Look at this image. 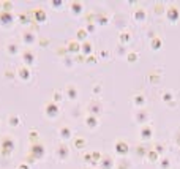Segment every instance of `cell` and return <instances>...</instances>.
<instances>
[{
  "label": "cell",
  "instance_id": "6da1fadb",
  "mask_svg": "<svg viewBox=\"0 0 180 169\" xmlns=\"http://www.w3.org/2000/svg\"><path fill=\"white\" fill-rule=\"evenodd\" d=\"M166 19L171 25H175L180 19V11H178V8L175 5H171L166 8Z\"/></svg>",
  "mask_w": 180,
  "mask_h": 169
},
{
  "label": "cell",
  "instance_id": "7a4b0ae2",
  "mask_svg": "<svg viewBox=\"0 0 180 169\" xmlns=\"http://www.w3.org/2000/svg\"><path fill=\"white\" fill-rule=\"evenodd\" d=\"M149 119H150V111H147L145 108L144 109H138L134 112V122H136V123H139V125H142V127L147 125Z\"/></svg>",
  "mask_w": 180,
  "mask_h": 169
},
{
  "label": "cell",
  "instance_id": "3957f363",
  "mask_svg": "<svg viewBox=\"0 0 180 169\" xmlns=\"http://www.w3.org/2000/svg\"><path fill=\"white\" fill-rule=\"evenodd\" d=\"M139 138L142 142H149V141L153 138V128H152L150 125H144L141 128V133H139Z\"/></svg>",
  "mask_w": 180,
  "mask_h": 169
},
{
  "label": "cell",
  "instance_id": "277c9868",
  "mask_svg": "<svg viewBox=\"0 0 180 169\" xmlns=\"http://www.w3.org/2000/svg\"><path fill=\"white\" fill-rule=\"evenodd\" d=\"M133 19H134L138 24H144L145 21H147V13H145V10L144 8H136V11L133 13Z\"/></svg>",
  "mask_w": 180,
  "mask_h": 169
},
{
  "label": "cell",
  "instance_id": "5b68a950",
  "mask_svg": "<svg viewBox=\"0 0 180 169\" xmlns=\"http://www.w3.org/2000/svg\"><path fill=\"white\" fill-rule=\"evenodd\" d=\"M116 152L120 156H127L128 152H130V145L125 142V141H117L116 142Z\"/></svg>",
  "mask_w": 180,
  "mask_h": 169
},
{
  "label": "cell",
  "instance_id": "8992f818",
  "mask_svg": "<svg viewBox=\"0 0 180 169\" xmlns=\"http://www.w3.org/2000/svg\"><path fill=\"white\" fill-rule=\"evenodd\" d=\"M145 103H147V98H145L144 93H136V95L133 97V105H134L138 109H144Z\"/></svg>",
  "mask_w": 180,
  "mask_h": 169
},
{
  "label": "cell",
  "instance_id": "52a82bcc",
  "mask_svg": "<svg viewBox=\"0 0 180 169\" xmlns=\"http://www.w3.org/2000/svg\"><path fill=\"white\" fill-rule=\"evenodd\" d=\"M161 48H163V40L160 36H153L150 40V49L153 52H158V51H161Z\"/></svg>",
  "mask_w": 180,
  "mask_h": 169
},
{
  "label": "cell",
  "instance_id": "ba28073f",
  "mask_svg": "<svg viewBox=\"0 0 180 169\" xmlns=\"http://www.w3.org/2000/svg\"><path fill=\"white\" fill-rule=\"evenodd\" d=\"M145 155H147L149 163H158V161H160V158H161V156L155 152V150H149V152H147Z\"/></svg>",
  "mask_w": 180,
  "mask_h": 169
},
{
  "label": "cell",
  "instance_id": "9c48e42d",
  "mask_svg": "<svg viewBox=\"0 0 180 169\" xmlns=\"http://www.w3.org/2000/svg\"><path fill=\"white\" fill-rule=\"evenodd\" d=\"M158 164H160V169H169L171 167V160L167 156H161Z\"/></svg>",
  "mask_w": 180,
  "mask_h": 169
},
{
  "label": "cell",
  "instance_id": "30bf717a",
  "mask_svg": "<svg viewBox=\"0 0 180 169\" xmlns=\"http://www.w3.org/2000/svg\"><path fill=\"white\" fill-rule=\"evenodd\" d=\"M161 100H163V101L166 103V105H169L171 101H174V93L167 90V92H164L163 95H161Z\"/></svg>",
  "mask_w": 180,
  "mask_h": 169
},
{
  "label": "cell",
  "instance_id": "8fae6325",
  "mask_svg": "<svg viewBox=\"0 0 180 169\" xmlns=\"http://www.w3.org/2000/svg\"><path fill=\"white\" fill-rule=\"evenodd\" d=\"M138 59H139V54H138V52H130V54H128V57H127V60H128L130 63L138 62Z\"/></svg>",
  "mask_w": 180,
  "mask_h": 169
},
{
  "label": "cell",
  "instance_id": "7c38bea8",
  "mask_svg": "<svg viewBox=\"0 0 180 169\" xmlns=\"http://www.w3.org/2000/svg\"><path fill=\"white\" fill-rule=\"evenodd\" d=\"M155 152L160 155V156H164V145H161V144H155Z\"/></svg>",
  "mask_w": 180,
  "mask_h": 169
},
{
  "label": "cell",
  "instance_id": "4fadbf2b",
  "mask_svg": "<svg viewBox=\"0 0 180 169\" xmlns=\"http://www.w3.org/2000/svg\"><path fill=\"white\" fill-rule=\"evenodd\" d=\"M164 13V5L163 3H156L155 5V14H163Z\"/></svg>",
  "mask_w": 180,
  "mask_h": 169
},
{
  "label": "cell",
  "instance_id": "5bb4252c",
  "mask_svg": "<svg viewBox=\"0 0 180 169\" xmlns=\"http://www.w3.org/2000/svg\"><path fill=\"white\" fill-rule=\"evenodd\" d=\"M128 40H130V35L128 33H122L120 35V41L122 43H128Z\"/></svg>",
  "mask_w": 180,
  "mask_h": 169
},
{
  "label": "cell",
  "instance_id": "9a60e30c",
  "mask_svg": "<svg viewBox=\"0 0 180 169\" xmlns=\"http://www.w3.org/2000/svg\"><path fill=\"white\" fill-rule=\"evenodd\" d=\"M90 120H89V125L90 127H95V125H97V120H95V117H89Z\"/></svg>",
  "mask_w": 180,
  "mask_h": 169
},
{
  "label": "cell",
  "instance_id": "2e32d148",
  "mask_svg": "<svg viewBox=\"0 0 180 169\" xmlns=\"http://www.w3.org/2000/svg\"><path fill=\"white\" fill-rule=\"evenodd\" d=\"M175 141H177V142H178V145H180V133L175 136Z\"/></svg>",
  "mask_w": 180,
  "mask_h": 169
}]
</instances>
